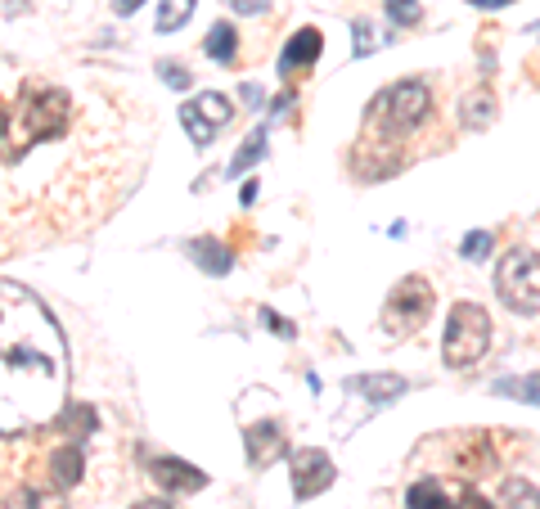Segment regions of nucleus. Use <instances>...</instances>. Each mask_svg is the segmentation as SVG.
<instances>
[{"label": "nucleus", "instance_id": "f257e3e1", "mask_svg": "<svg viewBox=\"0 0 540 509\" xmlns=\"http://www.w3.org/2000/svg\"><path fill=\"white\" fill-rule=\"evenodd\" d=\"M68 397V347L32 289L0 280V437L54 424Z\"/></svg>", "mask_w": 540, "mask_h": 509}, {"label": "nucleus", "instance_id": "f03ea898", "mask_svg": "<svg viewBox=\"0 0 540 509\" xmlns=\"http://www.w3.org/2000/svg\"><path fill=\"white\" fill-rule=\"evenodd\" d=\"M432 109V95L423 82H396L387 91H378L369 100V113H365V127L378 131V136H410Z\"/></svg>", "mask_w": 540, "mask_h": 509}, {"label": "nucleus", "instance_id": "7ed1b4c3", "mask_svg": "<svg viewBox=\"0 0 540 509\" xmlns=\"http://www.w3.org/2000/svg\"><path fill=\"white\" fill-rule=\"evenodd\" d=\"M491 347V316L477 302H455L446 320V338H441V356L455 370H468V365L482 361V352Z\"/></svg>", "mask_w": 540, "mask_h": 509}, {"label": "nucleus", "instance_id": "20e7f679", "mask_svg": "<svg viewBox=\"0 0 540 509\" xmlns=\"http://www.w3.org/2000/svg\"><path fill=\"white\" fill-rule=\"evenodd\" d=\"M495 293L509 311L518 316H536L540 311V253L531 248H513L495 266Z\"/></svg>", "mask_w": 540, "mask_h": 509}, {"label": "nucleus", "instance_id": "39448f33", "mask_svg": "<svg viewBox=\"0 0 540 509\" xmlns=\"http://www.w3.org/2000/svg\"><path fill=\"white\" fill-rule=\"evenodd\" d=\"M432 316V284L423 275H405L383 302V329L392 338H405Z\"/></svg>", "mask_w": 540, "mask_h": 509}, {"label": "nucleus", "instance_id": "423d86ee", "mask_svg": "<svg viewBox=\"0 0 540 509\" xmlns=\"http://www.w3.org/2000/svg\"><path fill=\"white\" fill-rule=\"evenodd\" d=\"M18 118H23V140H27V145L59 136L63 122H68V95L50 91V86H45V91H27Z\"/></svg>", "mask_w": 540, "mask_h": 509}, {"label": "nucleus", "instance_id": "0eeeda50", "mask_svg": "<svg viewBox=\"0 0 540 509\" xmlns=\"http://www.w3.org/2000/svg\"><path fill=\"white\" fill-rule=\"evenodd\" d=\"M410 509H495L491 500H482L473 487L464 482H441V478H423L405 491Z\"/></svg>", "mask_w": 540, "mask_h": 509}, {"label": "nucleus", "instance_id": "6e6552de", "mask_svg": "<svg viewBox=\"0 0 540 509\" xmlns=\"http://www.w3.org/2000/svg\"><path fill=\"white\" fill-rule=\"evenodd\" d=\"M288 464H293V496L297 500H311L320 496V491L333 487V478H338V469H333V460L324 451H315V446H306V451H293L288 455Z\"/></svg>", "mask_w": 540, "mask_h": 509}, {"label": "nucleus", "instance_id": "1a4fd4ad", "mask_svg": "<svg viewBox=\"0 0 540 509\" xmlns=\"http://www.w3.org/2000/svg\"><path fill=\"white\" fill-rule=\"evenodd\" d=\"M243 446H248V464H252V469H266L270 460L288 455V437H284V428H279L275 419H261V424H252L248 433H243Z\"/></svg>", "mask_w": 540, "mask_h": 509}, {"label": "nucleus", "instance_id": "9d476101", "mask_svg": "<svg viewBox=\"0 0 540 509\" xmlns=\"http://www.w3.org/2000/svg\"><path fill=\"white\" fill-rule=\"evenodd\" d=\"M153 482H158L162 491H176V496H185V491H198L207 482L203 469H194V464L176 460V455H162V460H153Z\"/></svg>", "mask_w": 540, "mask_h": 509}, {"label": "nucleus", "instance_id": "9b49d317", "mask_svg": "<svg viewBox=\"0 0 540 509\" xmlns=\"http://www.w3.org/2000/svg\"><path fill=\"white\" fill-rule=\"evenodd\" d=\"M320 32L315 28H297L293 37H288V46H284V55H279V73L284 77H297V73H306V68L320 59Z\"/></svg>", "mask_w": 540, "mask_h": 509}, {"label": "nucleus", "instance_id": "f8f14e48", "mask_svg": "<svg viewBox=\"0 0 540 509\" xmlns=\"http://www.w3.org/2000/svg\"><path fill=\"white\" fill-rule=\"evenodd\" d=\"M189 257H194V266H198V271L216 275V280L234 271V253H230V248L221 244V239H212V235L194 239V244H189Z\"/></svg>", "mask_w": 540, "mask_h": 509}, {"label": "nucleus", "instance_id": "ddd939ff", "mask_svg": "<svg viewBox=\"0 0 540 509\" xmlns=\"http://www.w3.org/2000/svg\"><path fill=\"white\" fill-rule=\"evenodd\" d=\"M405 388L410 383L401 374H356V379H347V392H369V401H396L405 397Z\"/></svg>", "mask_w": 540, "mask_h": 509}, {"label": "nucleus", "instance_id": "4468645a", "mask_svg": "<svg viewBox=\"0 0 540 509\" xmlns=\"http://www.w3.org/2000/svg\"><path fill=\"white\" fill-rule=\"evenodd\" d=\"M455 460H459V469H464V473H491L495 451H491V442H486L482 433H473V437H464V442H459Z\"/></svg>", "mask_w": 540, "mask_h": 509}, {"label": "nucleus", "instance_id": "2eb2a0df", "mask_svg": "<svg viewBox=\"0 0 540 509\" xmlns=\"http://www.w3.org/2000/svg\"><path fill=\"white\" fill-rule=\"evenodd\" d=\"M81 469H86V460H81V446H59V451H54V460H50L54 487H77Z\"/></svg>", "mask_w": 540, "mask_h": 509}, {"label": "nucleus", "instance_id": "dca6fc26", "mask_svg": "<svg viewBox=\"0 0 540 509\" xmlns=\"http://www.w3.org/2000/svg\"><path fill=\"white\" fill-rule=\"evenodd\" d=\"M495 397H513L540 406V370L536 374H518V379H495Z\"/></svg>", "mask_w": 540, "mask_h": 509}, {"label": "nucleus", "instance_id": "f3484780", "mask_svg": "<svg viewBox=\"0 0 540 509\" xmlns=\"http://www.w3.org/2000/svg\"><path fill=\"white\" fill-rule=\"evenodd\" d=\"M491 122H495V95L491 91H473L464 100V127L482 131V127H491Z\"/></svg>", "mask_w": 540, "mask_h": 509}, {"label": "nucleus", "instance_id": "a211bd4d", "mask_svg": "<svg viewBox=\"0 0 540 509\" xmlns=\"http://www.w3.org/2000/svg\"><path fill=\"white\" fill-rule=\"evenodd\" d=\"M203 50H207V59H216V64H234V50H239V41H234L230 23H216V28L207 32Z\"/></svg>", "mask_w": 540, "mask_h": 509}, {"label": "nucleus", "instance_id": "6ab92c4d", "mask_svg": "<svg viewBox=\"0 0 540 509\" xmlns=\"http://www.w3.org/2000/svg\"><path fill=\"white\" fill-rule=\"evenodd\" d=\"M500 505L504 509H540V491L527 478H509L500 491Z\"/></svg>", "mask_w": 540, "mask_h": 509}, {"label": "nucleus", "instance_id": "aec40b11", "mask_svg": "<svg viewBox=\"0 0 540 509\" xmlns=\"http://www.w3.org/2000/svg\"><path fill=\"white\" fill-rule=\"evenodd\" d=\"M261 154H266V127H257V131H252L248 140H243V149H239V154L230 158V176H243V172H248L252 163H257Z\"/></svg>", "mask_w": 540, "mask_h": 509}, {"label": "nucleus", "instance_id": "412c9836", "mask_svg": "<svg viewBox=\"0 0 540 509\" xmlns=\"http://www.w3.org/2000/svg\"><path fill=\"white\" fill-rule=\"evenodd\" d=\"M180 122H185V131H189V140H194V145H212V122L203 118V113H198V104L189 100V104H180Z\"/></svg>", "mask_w": 540, "mask_h": 509}, {"label": "nucleus", "instance_id": "4be33fe9", "mask_svg": "<svg viewBox=\"0 0 540 509\" xmlns=\"http://www.w3.org/2000/svg\"><path fill=\"white\" fill-rule=\"evenodd\" d=\"M189 14H194V0H162V5H158V32L185 28Z\"/></svg>", "mask_w": 540, "mask_h": 509}, {"label": "nucleus", "instance_id": "5701e85b", "mask_svg": "<svg viewBox=\"0 0 540 509\" xmlns=\"http://www.w3.org/2000/svg\"><path fill=\"white\" fill-rule=\"evenodd\" d=\"M198 113H203L207 122H212V127H221L225 118H230V100H225V95H216V91H207V95H198Z\"/></svg>", "mask_w": 540, "mask_h": 509}, {"label": "nucleus", "instance_id": "b1692460", "mask_svg": "<svg viewBox=\"0 0 540 509\" xmlns=\"http://www.w3.org/2000/svg\"><path fill=\"white\" fill-rule=\"evenodd\" d=\"M491 244H495V235H491V230H473V235H468L464 244H459V253H464L468 262H482V257L491 253Z\"/></svg>", "mask_w": 540, "mask_h": 509}, {"label": "nucleus", "instance_id": "393cba45", "mask_svg": "<svg viewBox=\"0 0 540 509\" xmlns=\"http://www.w3.org/2000/svg\"><path fill=\"white\" fill-rule=\"evenodd\" d=\"M387 14H392V23H401V28H410V23H419V0H383Z\"/></svg>", "mask_w": 540, "mask_h": 509}, {"label": "nucleus", "instance_id": "a878e982", "mask_svg": "<svg viewBox=\"0 0 540 509\" xmlns=\"http://www.w3.org/2000/svg\"><path fill=\"white\" fill-rule=\"evenodd\" d=\"M369 50H374V23L356 19V55H369Z\"/></svg>", "mask_w": 540, "mask_h": 509}, {"label": "nucleus", "instance_id": "bb28decb", "mask_svg": "<svg viewBox=\"0 0 540 509\" xmlns=\"http://www.w3.org/2000/svg\"><path fill=\"white\" fill-rule=\"evenodd\" d=\"M14 509H59V500H50V496H36V491H23V496L14 500Z\"/></svg>", "mask_w": 540, "mask_h": 509}, {"label": "nucleus", "instance_id": "cd10ccee", "mask_svg": "<svg viewBox=\"0 0 540 509\" xmlns=\"http://www.w3.org/2000/svg\"><path fill=\"white\" fill-rule=\"evenodd\" d=\"M261 325H266V329H275V334H279V338H293V334H297V329H293V325H288V320H284V316H275V311H270V307H266V311H261Z\"/></svg>", "mask_w": 540, "mask_h": 509}, {"label": "nucleus", "instance_id": "c85d7f7f", "mask_svg": "<svg viewBox=\"0 0 540 509\" xmlns=\"http://www.w3.org/2000/svg\"><path fill=\"white\" fill-rule=\"evenodd\" d=\"M158 73H162V82H167V86H176V91H185V86H189V73H185V68H180V64H162Z\"/></svg>", "mask_w": 540, "mask_h": 509}, {"label": "nucleus", "instance_id": "c756f323", "mask_svg": "<svg viewBox=\"0 0 540 509\" xmlns=\"http://www.w3.org/2000/svg\"><path fill=\"white\" fill-rule=\"evenodd\" d=\"M234 14H266L270 10V0H230Z\"/></svg>", "mask_w": 540, "mask_h": 509}, {"label": "nucleus", "instance_id": "7c9ffc66", "mask_svg": "<svg viewBox=\"0 0 540 509\" xmlns=\"http://www.w3.org/2000/svg\"><path fill=\"white\" fill-rule=\"evenodd\" d=\"M140 5H144V0H113V10H117V14H135Z\"/></svg>", "mask_w": 540, "mask_h": 509}, {"label": "nucleus", "instance_id": "2f4dec72", "mask_svg": "<svg viewBox=\"0 0 540 509\" xmlns=\"http://www.w3.org/2000/svg\"><path fill=\"white\" fill-rule=\"evenodd\" d=\"M468 5H477V10H504L509 0H468Z\"/></svg>", "mask_w": 540, "mask_h": 509}, {"label": "nucleus", "instance_id": "473e14b6", "mask_svg": "<svg viewBox=\"0 0 540 509\" xmlns=\"http://www.w3.org/2000/svg\"><path fill=\"white\" fill-rule=\"evenodd\" d=\"M135 509H171V505H162V500H140Z\"/></svg>", "mask_w": 540, "mask_h": 509}, {"label": "nucleus", "instance_id": "72a5a7b5", "mask_svg": "<svg viewBox=\"0 0 540 509\" xmlns=\"http://www.w3.org/2000/svg\"><path fill=\"white\" fill-rule=\"evenodd\" d=\"M5 127H9V118H5V109H0V136H5Z\"/></svg>", "mask_w": 540, "mask_h": 509}]
</instances>
